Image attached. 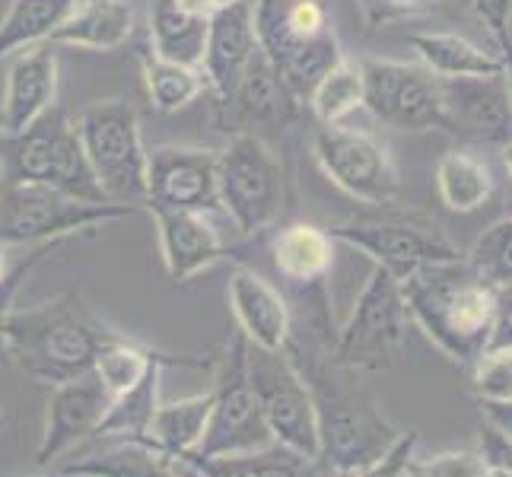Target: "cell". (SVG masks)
<instances>
[{
    "label": "cell",
    "instance_id": "obj_9",
    "mask_svg": "<svg viewBox=\"0 0 512 477\" xmlns=\"http://www.w3.org/2000/svg\"><path fill=\"white\" fill-rule=\"evenodd\" d=\"M220 207L239 236L268 229L284 210V169L261 134L239 131L217 156Z\"/></svg>",
    "mask_w": 512,
    "mask_h": 477
},
{
    "label": "cell",
    "instance_id": "obj_38",
    "mask_svg": "<svg viewBox=\"0 0 512 477\" xmlns=\"http://www.w3.org/2000/svg\"><path fill=\"white\" fill-rule=\"evenodd\" d=\"M360 7L369 26H385V23L417 20V16L436 7V0H360Z\"/></svg>",
    "mask_w": 512,
    "mask_h": 477
},
{
    "label": "cell",
    "instance_id": "obj_36",
    "mask_svg": "<svg viewBox=\"0 0 512 477\" xmlns=\"http://www.w3.org/2000/svg\"><path fill=\"white\" fill-rule=\"evenodd\" d=\"M58 245H61V242H42L39 249H35L26 261L16 264V271H10L4 284H0V363L7 360V334H4V322H7V312L13 309V299H16V293H20L23 280L32 274V268H39V264H42L51 252H55Z\"/></svg>",
    "mask_w": 512,
    "mask_h": 477
},
{
    "label": "cell",
    "instance_id": "obj_7",
    "mask_svg": "<svg viewBox=\"0 0 512 477\" xmlns=\"http://www.w3.org/2000/svg\"><path fill=\"white\" fill-rule=\"evenodd\" d=\"M80 144L109 201H147V150L140 140L137 109L121 99L93 102L77 121Z\"/></svg>",
    "mask_w": 512,
    "mask_h": 477
},
{
    "label": "cell",
    "instance_id": "obj_28",
    "mask_svg": "<svg viewBox=\"0 0 512 477\" xmlns=\"http://www.w3.org/2000/svg\"><path fill=\"white\" fill-rule=\"evenodd\" d=\"M163 369H166L163 363H150V369L140 376V382H134L128 392L115 395L93 436H134V439L150 436L153 414L160 408Z\"/></svg>",
    "mask_w": 512,
    "mask_h": 477
},
{
    "label": "cell",
    "instance_id": "obj_27",
    "mask_svg": "<svg viewBox=\"0 0 512 477\" xmlns=\"http://www.w3.org/2000/svg\"><path fill=\"white\" fill-rule=\"evenodd\" d=\"M439 198L455 214H474L493 194V172L484 159L468 150H452L436 166Z\"/></svg>",
    "mask_w": 512,
    "mask_h": 477
},
{
    "label": "cell",
    "instance_id": "obj_14",
    "mask_svg": "<svg viewBox=\"0 0 512 477\" xmlns=\"http://www.w3.org/2000/svg\"><path fill=\"white\" fill-rule=\"evenodd\" d=\"M217 156L220 150L204 147H156L147 153V201L156 207L217 214Z\"/></svg>",
    "mask_w": 512,
    "mask_h": 477
},
{
    "label": "cell",
    "instance_id": "obj_41",
    "mask_svg": "<svg viewBox=\"0 0 512 477\" xmlns=\"http://www.w3.org/2000/svg\"><path fill=\"white\" fill-rule=\"evenodd\" d=\"M182 458L201 477H252V471L245 468V458H220V455H198V452H185Z\"/></svg>",
    "mask_w": 512,
    "mask_h": 477
},
{
    "label": "cell",
    "instance_id": "obj_48",
    "mask_svg": "<svg viewBox=\"0 0 512 477\" xmlns=\"http://www.w3.org/2000/svg\"><path fill=\"white\" fill-rule=\"evenodd\" d=\"M0 427H4V408H0Z\"/></svg>",
    "mask_w": 512,
    "mask_h": 477
},
{
    "label": "cell",
    "instance_id": "obj_3",
    "mask_svg": "<svg viewBox=\"0 0 512 477\" xmlns=\"http://www.w3.org/2000/svg\"><path fill=\"white\" fill-rule=\"evenodd\" d=\"M411 322L446 353L449 360L474 366L490 344L497 287L468 268L465 258L427 264L401 280Z\"/></svg>",
    "mask_w": 512,
    "mask_h": 477
},
{
    "label": "cell",
    "instance_id": "obj_12",
    "mask_svg": "<svg viewBox=\"0 0 512 477\" xmlns=\"http://www.w3.org/2000/svg\"><path fill=\"white\" fill-rule=\"evenodd\" d=\"M363 67V109L395 131H433L443 125V86L423 64L366 58Z\"/></svg>",
    "mask_w": 512,
    "mask_h": 477
},
{
    "label": "cell",
    "instance_id": "obj_21",
    "mask_svg": "<svg viewBox=\"0 0 512 477\" xmlns=\"http://www.w3.org/2000/svg\"><path fill=\"white\" fill-rule=\"evenodd\" d=\"M58 96V58L48 42L26 48L13 61L7 74L4 109H0V131L20 134L35 125Z\"/></svg>",
    "mask_w": 512,
    "mask_h": 477
},
{
    "label": "cell",
    "instance_id": "obj_26",
    "mask_svg": "<svg viewBox=\"0 0 512 477\" xmlns=\"http://www.w3.org/2000/svg\"><path fill=\"white\" fill-rule=\"evenodd\" d=\"M150 45V55L156 58L185 67H201L207 45V20L179 10L172 0H153Z\"/></svg>",
    "mask_w": 512,
    "mask_h": 477
},
{
    "label": "cell",
    "instance_id": "obj_35",
    "mask_svg": "<svg viewBox=\"0 0 512 477\" xmlns=\"http://www.w3.org/2000/svg\"><path fill=\"white\" fill-rule=\"evenodd\" d=\"M404 477H484L478 452H443L433 458H411Z\"/></svg>",
    "mask_w": 512,
    "mask_h": 477
},
{
    "label": "cell",
    "instance_id": "obj_45",
    "mask_svg": "<svg viewBox=\"0 0 512 477\" xmlns=\"http://www.w3.org/2000/svg\"><path fill=\"white\" fill-rule=\"evenodd\" d=\"M7 280V245H0V284Z\"/></svg>",
    "mask_w": 512,
    "mask_h": 477
},
{
    "label": "cell",
    "instance_id": "obj_22",
    "mask_svg": "<svg viewBox=\"0 0 512 477\" xmlns=\"http://www.w3.org/2000/svg\"><path fill=\"white\" fill-rule=\"evenodd\" d=\"M220 109L226 112L223 118L226 131L233 128V134H239V131H252L255 125H271V121L293 118L296 99L287 93V86L280 83L274 67L264 58V51L258 48L249 67H245V74L239 77L233 96L220 102Z\"/></svg>",
    "mask_w": 512,
    "mask_h": 477
},
{
    "label": "cell",
    "instance_id": "obj_30",
    "mask_svg": "<svg viewBox=\"0 0 512 477\" xmlns=\"http://www.w3.org/2000/svg\"><path fill=\"white\" fill-rule=\"evenodd\" d=\"M210 411H214V392L160 404L150 423V439L175 455L194 452L204 439Z\"/></svg>",
    "mask_w": 512,
    "mask_h": 477
},
{
    "label": "cell",
    "instance_id": "obj_18",
    "mask_svg": "<svg viewBox=\"0 0 512 477\" xmlns=\"http://www.w3.org/2000/svg\"><path fill=\"white\" fill-rule=\"evenodd\" d=\"M255 0H223L207 20V45L201 70L217 102L233 96L239 77L255 58Z\"/></svg>",
    "mask_w": 512,
    "mask_h": 477
},
{
    "label": "cell",
    "instance_id": "obj_13",
    "mask_svg": "<svg viewBox=\"0 0 512 477\" xmlns=\"http://www.w3.org/2000/svg\"><path fill=\"white\" fill-rule=\"evenodd\" d=\"M334 242H347L357 252H363L373 264L385 268L392 277L404 280L427 264L458 261L462 252L439 233L436 226H423L411 220L395 217H357L325 226Z\"/></svg>",
    "mask_w": 512,
    "mask_h": 477
},
{
    "label": "cell",
    "instance_id": "obj_29",
    "mask_svg": "<svg viewBox=\"0 0 512 477\" xmlns=\"http://www.w3.org/2000/svg\"><path fill=\"white\" fill-rule=\"evenodd\" d=\"M74 4L77 0H13L0 23V58L48 42Z\"/></svg>",
    "mask_w": 512,
    "mask_h": 477
},
{
    "label": "cell",
    "instance_id": "obj_47",
    "mask_svg": "<svg viewBox=\"0 0 512 477\" xmlns=\"http://www.w3.org/2000/svg\"><path fill=\"white\" fill-rule=\"evenodd\" d=\"M484 477H512V474H506V471H500V468H487V465H484Z\"/></svg>",
    "mask_w": 512,
    "mask_h": 477
},
{
    "label": "cell",
    "instance_id": "obj_32",
    "mask_svg": "<svg viewBox=\"0 0 512 477\" xmlns=\"http://www.w3.org/2000/svg\"><path fill=\"white\" fill-rule=\"evenodd\" d=\"M140 67H144V83H147L150 102L160 112H179V109H185V105L198 99L201 90L207 86V77H204L201 67L172 64V61H163V58L150 55V51H147L144 58H140Z\"/></svg>",
    "mask_w": 512,
    "mask_h": 477
},
{
    "label": "cell",
    "instance_id": "obj_10",
    "mask_svg": "<svg viewBox=\"0 0 512 477\" xmlns=\"http://www.w3.org/2000/svg\"><path fill=\"white\" fill-rule=\"evenodd\" d=\"M249 379L274 443L303 458H319L312 392L287 350H258L249 344Z\"/></svg>",
    "mask_w": 512,
    "mask_h": 477
},
{
    "label": "cell",
    "instance_id": "obj_34",
    "mask_svg": "<svg viewBox=\"0 0 512 477\" xmlns=\"http://www.w3.org/2000/svg\"><path fill=\"white\" fill-rule=\"evenodd\" d=\"M471 388L481 404H512V347H490L471 366Z\"/></svg>",
    "mask_w": 512,
    "mask_h": 477
},
{
    "label": "cell",
    "instance_id": "obj_6",
    "mask_svg": "<svg viewBox=\"0 0 512 477\" xmlns=\"http://www.w3.org/2000/svg\"><path fill=\"white\" fill-rule=\"evenodd\" d=\"M408 306H404L401 280L373 264L366 287L360 290L347 325L334 338L331 360L350 373H379L388 369L408 341Z\"/></svg>",
    "mask_w": 512,
    "mask_h": 477
},
{
    "label": "cell",
    "instance_id": "obj_31",
    "mask_svg": "<svg viewBox=\"0 0 512 477\" xmlns=\"http://www.w3.org/2000/svg\"><path fill=\"white\" fill-rule=\"evenodd\" d=\"M309 109L319 125H341V121L363 105V67L353 58H341L309 93Z\"/></svg>",
    "mask_w": 512,
    "mask_h": 477
},
{
    "label": "cell",
    "instance_id": "obj_4",
    "mask_svg": "<svg viewBox=\"0 0 512 477\" xmlns=\"http://www.w3.org/2000/svg\"><path fill=\"white\" fill-rule=\"evenodd\" d=\"M255 39L287 93L303 102L344 58L328 13L315 0H255Z\"/></svg>",
    "mask_w": 512,
    "mask_h": 477
},
{
    "label": "cell",
    "instance_id": "obj_17",
    "mask_svg": "<svg viewBox=\"0 0 512 477\" xmlns=\"http://www.w3.org/2000/svg\"><path fill=\"white\" fill-rule=\"evenodd\" d=\"M109 404H112L109 388L99 382L93 369L70 382L55 385V392L48 398L45 433L39 452H35V462L48 468L74 446H80L83 439H90L105 411H109Z\"/></svg>",
    "mask_w": 512,
    "mask_h": 477
},
{
    "label": "cell",
    "instance_id": "obj_16",
    "mask_svg": "<svg viewBox=\"0 0 512 477\" xmlns=\"http://www.w3.org/2000/svg\"><path fill=\"white\" fill-rule=\"evenodd\" d=\"M93 446L55 462L61 477H201L182 455L163 449L150 436H90Z\"/></svg>",
    "mask_w": 512,
    "mask_h": 477
},
{
    "label": "cell",
    "instance_id": "obj_37",
    "mask_svg": "<svg viewBox=\"0 0 512 477\" xmlns=\"http://www.w3.org/2000/svg\"><path fill=\"white\" fill-rule=\"evenodd\" d=\"M417 443H420L417 430L401 433V436L395 439V446L388 449L382 458H376L373 465H366V468L353 471V474H347V477H404V471H408L411 458H414Z\"/></svg>",
    "mask_w": 512,
    "mask_h": 477
},
{
    "label": "cell",
    "instance_id": "obj_40",
    "mask_svg": "<svg viewBox=\"0 0 512 477\" xmlns=\"http://www.w3.org/2000/svg\"><path fill=\"white\" fill-rule=\"evenodd\" d=\"M481 462L487 468H500L512 474V436H506L500 427H493L490 420L481 423Z\"/></svg>",
    "mask_w": 512,
    "mask_h": 477
},
{
    "label": "cell",
    "instance_id": "obj_24",
    "mask_svg": "<svg viewBox=\"0 0 512 477\" xmlns=\"http://www.w3.org/2000/svg\"><path fill=\"white\" fill-rule=\"evenodd\" d=\"M277 274L293 287H319L334 261V239L325 226L290 223L271 239Z\"/></svg>",
    "mask_w": 512,
    "mask_h": 477
},
{
    "label": "cell",
    "instance_id": "obj_15",
    "mask_svg": "<svg viewBox=\"0 0 512 477\" xmlns=\"http://www.w3.org/2000/svg\"><path fill=\"white\" fill-rule=\"evenodd\" d=\"M443 86V131L468 144H500L512 140V102L503 74L455 77Z\"/></svg>",
    "mask_w": 512,
    "mask_h": 477
},
{
    "label": "cell",
    "instance_id": "obj_23",
    "mask_svg": "<svg viewBox=\"0 0 512 477\" xmlns=\"http://www.w3.org/2000/svg\"><path fill=\"white\" fill-rule=\"evenodd\" d=\"M134 32V7L128 0H77L61 26L51 32V45H74L93 51L121 48Z\"/></svg>",
    "mask_w": 512,
    "mask_h": 477
},
{
    "label": "cell",
    "instance_id": "obj_25",
    "mask_svg": "<svg viewBox=\"0 0 512 477\" xmlns=\"http://www.w3.org/2000/svg\"><path fill=\"white\" fill-rule=\"evenodd\" d=\"M411 48L417 51L420 64L436 74L439 80L455 77H493L503 74V58L490 55L481 45L468 42L455 32H414Z\"/></svg>",
    "mask_w": 512,
    "mask_h": 477
},
{
    "label": "cell",
    "instance_id": "obj_11",
    "mask_svg": "<svg viewBox=\"0 0 512 477\" xmlns=\"http://www.w3.org/2000/svg\"><path fill=\"white\" fill-rule=\"evenodd\" d=\"M312 153L331 185H338L353 201L385 207L401 194L395 159L373 134L344 125H319L312 134Z\"/></svg>",
    "mask_w": 512,
    "mask_h": 477
},
{
    "label": "cell",
    "instance_id": "obj_44",
    "mask_svg": "<svg viewBox=\"0 0 512 477\" xmlns=\"http://www.w3.org/2000/svg\"><path fill=\"white\" fill-rule=\"evenodd\" d=\"M497 55L503 58V80H506V90H509V102H512V35L503 39L497 45Z\"/></svg>",
    "mask_w": 512,
    "mask_h": 477
},
{
    "label": "cell",
    "instance_id": "obj_5",
    "mask_svg": "<svg viewBox=\"0 0 512 477\" xmlns=\"http://www.w3.org/2000/svg\"><path fill=\"white\" fill-rule=\"evenodd\" d=\"M137 204L121 201H77L48 185H0V245L64 242L74 233L93 236V229L137 214Z\"/></svg>",
    "mask_w": 512,
    "mask_h": 477
},
{
    "label": "cell",
    "instance_id": "obj_43",
    "mask_svg": "<svg viewBox=\"0 0 512 477\" xmlns=\"http://www.w3.org/2000/svg\"><path fill=\"white\" fill-rule=\"evenodd\" d=\"M481 414L493 427H500L506 436H512V404H481Z\"/></svg>",
    "mask_w": 512,
    "mask_h": 477
},
{
    "label": "cell",
    "instance_id": "obj_46",
    "mask_svg": "<svg viewBox=\"0 0 512 477\" xmlns=\"http://www.w3.org/2000/svg\"><path fill=\"white\" fill-rule=\"evenodd\" d=\"M503 163H506V172L512 175V140L503 147Z\"/></svg>",
    "mask_w": 512,
    "mask_h": 477
},
{
    "label": "cell",
    "instance_id": "obj_2",
    "mask_svg": "<svg viewBox=\"0 0 512 477\" xmlns=\"http://www.w3.org/2000/svg\"><path fill=\"white\" fill-rule=\"evenodd\" d=\"M7 360L26 376L61 385L90 373L96 353L121 338L83 303L80 293H61L39 306H20L7 312Z\"/></svg>",
    "mask_w": 512,
    "mask_h": 477
},
{
    "label": "cell",
    "instance_id": "obj_19",
    "mask_svg": "<svg viewBox=\"0 0 512 477\" xmlns=\"http://www.w3.org/2000/svg\"><path fill=\"white\" fill-rule=\"evenodd\" d=\"M156 233H160V249L166 274L175 284H185L194 274L214 268L217 261L229 255L217 226L207 220V214H191V210H172L147 204Z\"/></svg>",
    "mask_w": 512,
    "mask_h": 477
},
{
    "label": "cell",
    "instance_id": "obj_33",
    "mask_svg": "<svg viewBox=\"0 0 512 477\" xmlns=\"http://www.w3.org/2000/svg\"><path fill=\"white\" fill-rule=\"evenodd\" d=\"M468 268L490 287L512 284V217L497 220L478 236L468 252Z\"/></svg>",
    "mask_w": 512,
    "mask_h": 477
},
{
    "label": "cell",
    "instance_id": "obj_42",
    "mask_svg": "<svg viewBox=\"0 0 512 477\" xmlns=\"http://www.w3.org/2000/svg\"><path fill=\"white\" fill-rule=\"evenodd\" d=\"M490 347H512V284L497 287V312H493Z\"/></svg>",
    "mask_w": 512,
    "mask_h": 477
},
{
    "label": "cell",
    "instance_id": "obj_39",
    "mask_svg": "<svg viewBox=\"0 0 512 477\" xmlns=\"http://www.w3.org/2000/svg\"><path fill=\"white\" fill-rule=\"evenodd\" d=\"M462 7L493 35L497 45L512 35V0H462Z\"/></svg>",
    "mask_w": 512,
    "mask_h": 477
},
{
    "label": "cell",
    "instance_id": "obj_20",
    "mask_svg": "<svg viewBox=\"0 0 512 477\" xmlns=\"http://www.w3.org/2000/svg\"><path fill=\"white\" fill-rule=\"evenodd\" d=\"M229 309H233L236 328L245 334V341L258 350H284L293 334V318L287 299L280 296L268 280L252 268L236 264L229 271Z\"/></svg>",
    "mask_w": 512,
    "mask_h": 477
},
{
    "label": "cell",
    "instance_id": "obj_1",
    "mask_svg": "<svg viewBox=\"0 0 512 477\" xmlns=\"http://www.w3.org/2000/svg\"><path fill=\"white\" fill-rule=\"evenodd\" d=\"M284 350L312 392L315 423H319V458L315 462L328 474L347 477L373 465L395 446L401 433L376 411V404L360 388L344 379V366L303 350L293 338Z\"/></svg>",
    "mask_w": 512,
    "mask_h": 477
},
{
    "label": "cell",
    "instance_id": "obj_8",
    "mask_svg": "<svg viewBox=\"0 0 512 477\" xmlns=\"http://www.w3.org/2000/svg\"><path fill=\"white\" fill-rule=\"evenodd\" d=\"M210 392H214V411H210L201 446L194 452L242 458L274 446V436L264 423L261 404L249 379V341L239 328H233L223 353L217 357V379Z\"/></svg>",
    "mask_w": 512,
    "mask_h": 477
}]
</instances>
